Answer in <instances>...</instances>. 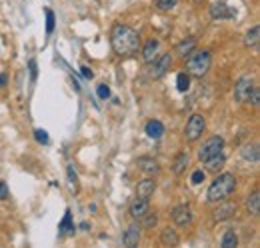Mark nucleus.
Wrapping results in <instances>:
<instances>
[{
    "instance_id": "obj_4",
    "label": "nucleus",
    "mask_w": 260,
    "mask_h": 248,
    "mask_svg": "<svg viewBox=\"0 0 260 248\" xmlns=\"http://www.w3.org/2000/svg\"><path fill=\"white\" fill-rule=\"evenodd\" d=\"M204 128H206V120L202 114H192L186 122V128H184V136L186 140L194 142V140H198L202 134H204Z\"/></svg>"
},
{
    "instance_id": "obj_6",
    "label": "nucleus",
    "mask_w": 260,
    "mask_h": 248,
    "mask_svg": "<svg viewBox=\"0 0 260 248\" xmlns=\"http://www.w3.org/2000/svg\"><path fill=\"white\" fill-rule=\"evenodd\" d=\"M254 86V80L250 76H242L240 80L234 84V98L238 102H248V96H250V90Z\"/></svg>"
},
{
    "instance_id": "obj_8",
    "label": "nucleus",
    "mask_w": 260,
    "mask_h": 248,
    "mask_svg": "<svg viewBox=\"0 0 260 248\" xmlns=\"http://www.w3.org/2000/svg\"><path fill=\"white\" fill-rule=\"evenodd\" d=\"M172 220H174L178 226H188L192 222V210L188 204H180L172 210Z\"/></svg>"
},
{
    "instance_id": "obj_29",
    "label": "nucleus",
    "mask_w": 260,
    "mask_h": 248,
    "mask_svg": "<svg viewBox=\"0 0 260 248\" xmlns=\"http://www.w3.org/2000/svg\"><path fill=\"white\" fill-rule=\"evenodd\" d=\"M66 174H68L70 188L74 190V188H76V182H78V176H76V172H74V166H72V164H68V166H66Z\"/></svg>"
},
{
    "instance_id": "obj_35",
    "label": "nucleus",
    "mask_w": 260,
    "mask_h": 248,
    "mask_svg": "<svg viewBox=\"0 0 260 248\" xmlns=\"http://www.w3.org/2000/svg\"><path fill=\"white\" fill-rule=\"evenodd\" d=\"M6 196H8V186H6V182L0 180V200H4Z\"/></svg>"
},
{
    "instance_id": "obj_13",
    "label": "nucleus",
    "mask_w": 260,
    "mask_h": 248,
    "mask_svg": "<svg viewBox=\"0 0 260 248\" xmlns=\"http://www.w3.org/2000/svg\"><path fill=\"white\" fill-rule=\"evenodd\" d=\"M148 210H150V204L144 198H138V200H134L132 204H130V216L136 218V220H140Z\"/></svg>"
},
{
    "instance_id": "obj_5",
    "label": "nucleus",
    "mask_w": 260,
    "mask_h": 248,
    "mask_svg": "<svg viewBox=\"0 0 260 248\" xmlns=\"http://www.w3.org/2000/svg\"><path fill=\"white\" fill-rule=\"evenodd\" d=\"M222 148H224V138L222 136H212L210 140H206L202 144V148L198 150V158L204 162V160H208V158H212L216 154H220Z\"/></svg>"
},
{
    "instance_id": "obj_9",
    "label": "nucleus",
    "mask_w": 260,
    "mask_h": 248,
    "mask_svg": "<svg viewBox=\"0 0 260 248\" xmlns=\"http://www.w3.org/2000/svg\"><path fill=\"white\" fill-rule=\"evenodd\" d=\"M210 16L214 20H226V18H234L236 16V10H232L230 6L222 4V2H216L210 6Z\"/></svg>"
},
{
    "instance_id": "obj_27",
    "label": "nucleus",
    "mask_w": 260,
    "mask_h": 248,
    "mask_svg": "<svg viewBox=\"0 0 260 248\" xmlns=\"http://www.w3.org/2000/svg\"><path fill=\"white\" fill-rule=\"evenodd\" d=\"M176 2H178V0H158L156 8L162 10V12H168V10H172V8L176 6Z\"/></svg>"
},
{
    "instance_id": "obj_11",
    "label": "nucleus",
    "mask_w": 260,
    "mask_h": 248,
    "mask_svg": "<svg viewBox=\"0 0 260 248\" xmlns=\"http://www.w3.org/2000/svg\"><path fill=\"white\" fill-rule=\"evenodd\" d=\"M234 214H236V204H232V202H224V204H220L218 208L214 210V220H216V222H222V220L232 218Z\"/></svg>"
},
{
    "instance_id": "obj_28",
    "label": "nucleus",
    "mask_w": 260,
    "mask_h": 248,
    "mask_svg": "<svg viewBox=\"0 0 260 248\" xmlns=\"http://www.w3.org/2000/svg\"><path fill=\"white\" fill-rule=\"evenodd\" d=\"M142 218H144V226H146V228H152V226H156V222H158V216H156V214H152L150 210H148Z\"/></svg>"
},
{
    "instance_id": "obj_38",
    "label": "nucleus",
    "mask_w": 260,
    "mask_h": 248,
    "mask_svg": "<svg viewBox=\"0 0 260 248\" xmlns=\"http://www.w3.org/2000/svg\"><path fill=\"white\" fill-rule=\"evenodd\" d=\"M4 84H6V76L0 74V86H4Z\"/></svg>"
},
{
    "instance_id": "obj_18",
    "label": "nucleus",
    "mask_w": 260,
    "mask_h": 248,
    "mask_svg": "<svg viewBox=\"0 0 260 248\" xmlns=\"http://www.w3.org/2000/svg\"><path fill=\"white\" fill-rule=\"evenodd\" d=\"M204 164H206V170L208 172H218V170H222V166H224V156H222V152L212 156V158H208V160H204Z\"/></svg>"
},
{
    "instance_id": "obj_2",
    "label": "nucleus",
    "mask_w": 260,
    "mask_h": 248,
    "mask_svg": "<svg viewBox=\"0 0 260 248\" xmlns=\"http://www.w3.org/2000/svg\"><path fill=\"white\" fill-rule=\"evenodd\" d=\"M234 188H236V178H234V174L224 172V174H220V176H216L214 182L210 184V188H208V192H206V200H208V202H220V200H224Z\"/></svg>"
},
{
    "instance_id": "obj_19",
    "label": "nucleus",
    "mask_w": 260,
    "mask_h": 248,
    "mask_svg": "<svg viewBox=\"0 0 260 248\" xmlns=\"http://www.w3.org/2000/svg\"><path fill=\"white\" fill-rule=\"evenodd\" d=\"M194 48H196V40H194V38H186V40H182V42L176 46V52H178L182 58H186Z\"/></svg>"
},
{
    "instance_id": "obj_12",
    "label": "nucleus",
    "mask_w": 260,
    "mask_h": 248,
    "mask_svg": "<svg viewBox=\"0 0 260 248\" xmlns=\"http://www.w3.org/2000/svg\"><path fill=\"white\" fill-rule=\"evenodd\" d=\"M154 190H156V182H154L152 178H144L142 182H138V190H136V194H138V198L148 200L150 196L154 194Z\"/></svg>"
},
{
    "instance_id": "obj_22",
    "label": "nucleus",
    "mask_w": 260,
    "mask_h": 248,
    "mask_svg": "<svg viewBox=\"0 0 260 248\" xmlns=\"http://www.w3.org/2000/svg\"><path fill=\"white\" fill-rule=\"evenodd\" d=\"M258 38H260V26L256 24V26H252V28L246 32L244 44H246V46H256V44H258Z\"/></svg>"
},
{
    "instance_id": "obj_1",
    "label": "nucleus",
    "mask_w": 260,
    "mask_h": 248,
    "mask_svg": "<svg viewBox=\"0 0 260 248\" xmlns=\"http://www.w3.org/2000/svg\"><path fill=\"white\" fill-rule=\"evenodd\" d=\"M110 40H112L114 52L120 54V56L132 54L140 46V36H138V32L134 28H130V26H124V24H116L114 26Z\"/></svg>"
},
{
    "instance_id": "obj_21",
    "label": "nucleus",
    "mask_w": 260,
    "mask_h": 248,
    "mask_svg": "<svg viewBox=\"0 0 260 248\" xmlns=\"http://www.w3.org/2000/svg\"><path fill=\"white\" fill-rule=\"evenodd\" d=\"M186 166H188V154L186 152H180L174 158V164H172V172H174V174H182Z\"/></svg>"
},
{
    "instance_id": "obj_16",
    "label": "nucleus",
    "mask_w": 260,
    "mask_h": 248,
    "mask_svg": "<svg viewBox=\"0 0 260 248\" xmlns=\"http://www.w3.org/2000/svg\"><path fill=\"white\" fill-rule=\"evenodd\" d=\"M146 134H148L150 138L158 140V138L164 134V124H162L160 120H150V122L146 124Z\"/></svg>"
},
{
    "instance_id": "obj_7",
    "label": "nucleus",
    "mask_w": 260,
    "mask_h": 248,
    "mask_svg": "<svg viewBox=\"0 0 260 248\" xmlns=\"http://www.w3.org/2000/svg\"><path fill=\"white\" fill-rule=\"evenodd\" d=\"M170 66H172V56H170V52H166V54H160V56H156L154 58V66H152V78H162L168 70H170Z\"/></svg>"
},
{
    "instance_id": "obj_32",
    "label": "nucleus",
    "mask_w": 260,
    "mask_h": 248,
    "mask_svg": "<svg viewBox=\"0 0 260 248\" xmlns=\"http://www.w3.org/2000/svg\"><path fill=\"white\" fill-rule=\"evenodd\" d=\"M96 94H98V98L106 100L108 96H110V88H108L106 84H98V88H96Z\"/></svg>"
},
{
    "instance_id": "obj_17",
    "label": "nucleus",
    "mask_w": 260,
    "mask_h": 248,
    "mask_svg": "<svg viewBox=\"0 0 260 248\" xmlns=\"http://www.w3.org/2000/svg\"><path fill=\"white\" fill-rule=\"evenodd\" d=\"M160 240H162V244H164V246H178V242H180V238H178L176 230H174V228H170V226L162 230Z\"/></svg>"
},
{
    "instance_id": "obj_34",
    "label": "nucleus",
    "mask_w": 260,
    "mask_h": 248,
    "mask_svg": "<svg viewBox=\"0 0 260 248\" xmlns=\"http://www.w3.org/2000/svg\"><path fill=\"white\" fill-rule=\"evenodd\" d=\"M202 180H204V172L202 170H196L192 174V184H200Z\"/></svg>"
},
{
    "instance_id": "obj_33",
    "label": "nucleus",
    "mask_w": 260,
    "mask_h": 248,
    "mask_svg": "<svg viewBox=\"0 0 260 248\" xmlns=\"http://www.w3.org/2000/svg\"><path fill=\"white\" fill-rule=\"evenodd\" d=\"M34 138L40 142V144H48V134H46V130H34Z\"/></svg>"
},
{
    "instance_id": "obj_20",
    "label": "nucleus",
    "mask_w": 260,
    "mask_h": 248,
    "mask_svg": "<svg viewBox=\"0 0 260 248\" xmlns=\"http://www.w3.org/2000/svg\"><path fill=\"white\" fill-rule=\"evenodd\" d=\"M246 208H248L250 214L258 216V212H260V192H258V190L252 192V194L248 196V200H246Z\"/></svg>"
},
{
    "instance_id": "obj_3",
    "label": "nucleus",
    "mask_w": 260,
    "mask_h": 248,
    "mask_svg": "<svg viewBox=\"0 0 260 248\" xmlns=\"http://www.w3.org/2000/svg\"><path fill=\"white\" fill-rule=\"evenodd\" d=\"M210 62H212V56L208 50H198V52H190L188 54V62H186V66H188V72L192 76H196V78H202L208 70H210Z\"/></svg>"
},
{
    "instance_id": "obj_14",
    "label": "nucleus",
    "mask_w": 260,
    "mask_h": 248,
    "mask_svg": "<svg viewBox=\"0 0 260 248\" xmlns=\"http://www.w3.org/2000/svg\"><path fill=\"white\" fill-rule=\"evenodd\" d=\"M158 50H160V42H158V40H148L144 50H142L144 62H148V64H150V62H154V58L158 56Z\"/></svg>"
},
{
    "instance_id": "obj_15",
    "label": "nucleus",
    "mask_w": 260,
    "mask_h": 248,
    "mask_svg": "<svg viewBox=\"0 0 260 248\" xmlns=\"http://www.w3.org/2000/svg\"><path fill=\"white\" fill-rule=\"evenodd\" d=\"M138 168H140L142 172H146V174H156V172L160 170L158 162H156L154 158H148V156L138 158Z\"/></svg>"
},
{
    "instance_id": "obj_23",
    "label": "nucleus",
    "mask_w": 260,
    "mask_h": 248,
    "mask_svg": "<svg viewBox=\"0 0 260 248\" xmlns=\"http://www.w3.org/2000/svg\"><path fill=\"white\" fill-rule=\"evenodd\" d=\"M242 158L250 162H258V144H248L242 148Z\"/></svg>"
},
{
    "instance_id": "obj_24",
    "label": "nucleus",
    "mask_w": 260,
    "mask_h": 248,
    "mask_svg": "<svg viewBox=\"0 0 260 248\" xmlns=\"http://www.w3.org/2000/svg\"><path fill=\"white\" fill-rule=\"evenodd\" d=\"M238 244V236L234 234V230H226L222 234V240H220V246L222 248H234Z\"/></svg>"
},
{
    "instance_id": "obj_30",
    "label": "nucleus",
    "mask_w": 260,
    "mask_h": 248,
    "mask_svg": "<svg viewBox=\"0 0 260 248\" xmlns=\"http://www.w3.org/2000/svg\"><path fill=\"white\" fill-rule=\"evenodd\" d=\"M248 100L252 102V106H258V104H260V88H258V86H252Z\"/></svg>"
},
{
    "instance_id": "obj_37",
    "label": "nucleus",
    "mask_w": 260,
    "mask_h": 248,
    "mask_svg": "<svg viewBox=\"0 0 260 248\" xmlns=\"http://www.w3.org/2000/svg\"><path fill=\"white\" fill-rule=\"evenodd\" d=\"M30 72H32V78H34V76H36V62H34V60L30 62Z\"/></svg>"
},
{
    "instance_id": "obj_25",
    "label": "nucleus",
    "mask_w": 260,
    "mask_h": 248,
    "mask_svg": "<svg viewBox=\"0 0 260 248\" xmlns=\"http://www.w3.org/2000/svg\"><path fill=\"white\" fill-rule=\"evenodd\" d=\"M60 232L62 234H66V232H70V230H74V226H72V218H70V210H66V214H64V218H62V222H60Z\"/></svg>"
},
{
    "instance_id": "obj_36",
    "label": "nucleus",
    "mask_w": 260,
    "mask_h": 248,
    "mask_svg": "<svg viewBox=\"0 0 260 248\" xmlns=\"http://www.w3.org/2000/svg\"><path fill=\"white\" fill-rule=\"evenodd\" d=\"M80 70H82V76H84V78H92V76H94V72H92L88 66H82Z\"/></svg>"
},
{
    "instance_id": "obj_31",
    "label": "nucleus",
    "mask_w": 260,
    "mask_h": 248,
    "mask_svg": "<svg viewBox=\"0 0 260 248\" xmlns=\"http://www.w3.org/2000/svg\"><path fill=\"white\" fill-rule=\"evenodd\" d=\"M54 30V12L52 10H46V32L50 34Z\"/></svg>"
},
{
    "instance_id": "obj_26",
    "label": "nucleus",
    "mask_w": 260,
    "mask_h": 248,
    "mask_svg": "<svg viewBox=\"0 0 260 248\" xmlns=\"http://www.w3.org/2000/svg\"><path fill=\"white\" fill-rule=\"evenodd\" d=\"M188 86H190V78H188V74H178V78H176V88L180 90V92H186L188 90Z\"/></svg>"
},
{
    "instance_id": "obj_10",
    "label": "nucleus",
    "mask_w": 260,
    "mask_h": 248,
    "mask_svg": "<svg viewBox=\"0 0 260 248\" xmlns=\"http://www.w3.org/2000/svg\"><path fill=\"white\" fill-rule=\"evenodd\" d=\"M138 240H140V226L138 224H130L128 228H126V232H124V236H122L124 246L134 248L138 244Z\"/></svg>"
}]
</instances>
